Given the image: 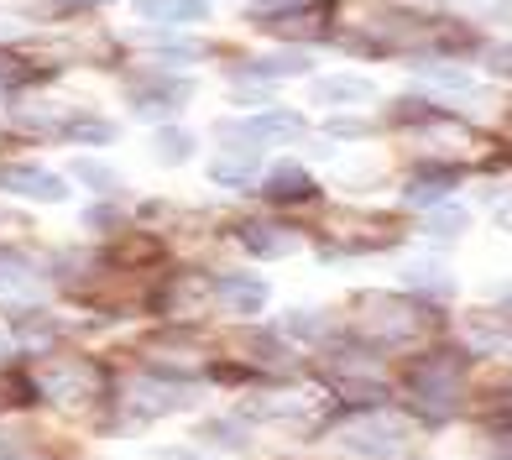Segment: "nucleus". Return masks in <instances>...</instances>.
I'll use <instances>...</instances> for the list:
<instances>
[{
  "label": "nucleus",
  "instance_id": "obj_1",
  "mask_svg": "<svg viewBox=\"0 0 512 460\" xmlns=\"http://www.w3.org/2000/svg\"><path fill=\"white\" fill-rule=\"evenodd\" d=\"M408 387L418 408H424V419H450L460 408V361L455 356H424L408 372Z\"/></svg>",
  "mask_w": 512,
  "mask_h": 460
},
{
  "label": "nucleus",
  "instance_id": "obj_2",
  "mask_svg": "<svg viewBox=\"0 0 512 460\" xmlns=\"http://www.w3.org/2000/svg\"><path fill=\"white\" fill-rule=\"evenodd\" d=\"M340 450L356 460H398L408 450V424L392 413H366V419L340 429Z\"/></svg>",
  "mask_w": 512,
  "mask_h": 460
},
{
  "label": "nucleus",
  "instance_id": "obj_3",
  "mask_svg": "<svg viewBox=\"0 0 512 460\" xmlns=\"http://www.w3.org/2000/svg\"><path fill=\"white\" fill-rule=\"evenodd\" d=\"M298 131H304V115H293V110H256V115H241V121L220 126V136H230V142H251V147L293 142Z\"/></svg>",
  "mask_w": 512,
  "mask_h": 460
},
{
  "label": "nucleus",
  "instance_id": "obj_4",
  "mask_svg": "<svg viewBox=\"0 0 512 460\" xmlns=\"http://www.w3.org/2000/svg\"><path fill=\"white\" fill-rule=\"evenodd\" d=\"M0 189L16 199H32V204H63L68 199V183L37 163H6L0 168Z\"/></svg>",
  "mask_w": 512,
  "mask_h": 460
},
{
  "label": "nucleus",
  "instance_id": "obj_5",
  "mask_svg": "<svg viewBox=\"0 0 512 460\" xmlns=\"http://www.w3.org/2000/svg\"><path fill=\"white\" fill-rule=\"evenodd\" d=\"M366 325L377 330V340H408L424 325V304H408V298H366Z\"/></svg>",
  "mask_w": 512,
  "mask_h": 460
},
{
  "label": "nucleus",
  "instance_id": "obj_6",
  "mask_svg": "<svg viewBox=\"0 0 512 460\" xmlns=\"http://www.w3.org/2000/svg\"><path fill=\"white\" fill-rule=\"evenodd\" d=\"M225 142H230V136H225ZM256 168H262V147L230 142L225 152L209 157V183H220V189H251Z\"/></svg>",
  "mask_w": 512,
  "mask_h": 460
},
{
  "label": "nucleus",
  "instance_id": "obj_7",
  "mask_svg": "<svg viewBox=\"0 0 512 460\" xmlns=\"http://www.w3.org/2000/svg\"><path fill=\"white\" fill-rule=\"evenodd\" d=\"M136 413L142 419H157V413H178V408H189L194 403V387L189 382H162V377H147V382H136Z\"/></svg>",
  "mask_w": 512,
  "mask_h": 460
},
{
  "label": "nucleus",
  "instance_id": "obj_8",
  "mask_svg": "<svg viewBox=\"0 0 512 460\" xmlns=\"http://www.w3.org/2000/svg\"><path fill=\"white\" fill-rule=\"evenodd\" d=\"M450 189H460V168H450V163H434V168H418L413 178H408V204H424V210H434V204H445V194Z\"/></svg>",
  "mask_w": 512,
  "mask_h": 460
},
{
  "label": "nucleus",
  "instance_id": "obj_9",
  "mask_svg": "<svg viewBox=\"0 0 512 460\" xmlns=\"http://www.w3.org/2000/svg\"><path fill=\"white\" fill-rule=\"evenodd\" d=\"M262 194L272 204H304V199H314V178H309V168H298V163H277L267 173V183H262Z\"/></svg>",
  "mask_w": 512,
  "mask_h": 460
},
{
  "label": "nucleus",
  "instance_id": "obj_10",
  "mask_svg": "<svg viewBox=\"0 0 512 460\" xmlns=\"http://www.w3.org/2000/svg\"><path fill=\"white\" fill-rule=\"evenodd\" d=\"M215 293H220L236 314H256V309L267 304V283L251 278V272H220V278H215Z\"/></svg>",
  "mask_w": 512,
  "mask_h": 460
},
{
  "label": "nucleus",
  "instance_id": "obj_11",
  "mask_svg": "<svg viewBox=\"0 0 512 460\" xmlns=\"http://www.w3.org/2000/svg\"><path fill=\"white\" fill-rule=\"evenodd\" d=\"M136 16L157 21V27H189L209 16V0H136Z\"/></svg>",
  "mask_w": 512,
  "mask_h": 460
},
{
  "label": "nucleus",
  "instance_id": "obj_12",
  "mask_svg": "<svg viewBox=\"0 0 512 460\" xmlns=\"http://www.w3.org/2000/svg\"><path fill=\"white\" fill-rule=\"evenodd\" d=\"M241 246L251 251V257H262V262H277V257H293V251H298V236L283 230V225H246Z\"/></svg>",
  "mask_w": 512,
  "mask_h": 460
},
{
  "label": "nucleus",
  "instance_id": "obj_13",
  "mask_svg": "<svg viewBox=\"0 0 512 460\" xmlns=\"http://www.w3.org/2000/svg\"><path fill=\"white\" fill-rule=\"evenodd\" d=\"M371 95H377V84L356 79V74H335V79L314 84V105H366Z\"/></svg>",
  "mask_w": 512,
  "mask_h": 460
},
{
  "label": "nucleus",
  "instance_id": "obj_14",
  "mask_svg": "<svg viewBox=\"0 0 512 460\" xmlns=\"http://www.w3.org/2000/svg\"><path fill=\"white\" fill-rule=\"evenodd\" d=\"M309 53H272V58H251L246 68H241V79H293V74H309Z\"/></svg>",
  "mask_w": 512,
  "mask_h": 460
},
{
  "label": "nucleus",
  "instance_id": "obj_15",
  "mask_svg": "<svg viewBox=\"0 0 512 460\" xmlns=\"http://www.w3.org/2000/svg\"><path fill=\"white\" fill-rule=\"evenodd\" d=\"M178 100H189V84H157V89H136V115H147V121H162V115H173Z\"/></svg>",
  "mask_w": 512,
  "mask_h": 460
},
{
  "label": "nucleus",
  "instance_id": "obj_16",
  "mask_svg": "<svg viewBox=\"0 0 512 460\" xmlns=\"http://www.w3.org/2000/svg\"><path fill=\"white\" fill-rule=\"evenodd\" d=\"M152 157H157V163H168V168H183L194 157V136L183 131V126H162L152 136Z\"/></svg>",
  "mask_w": 512,
  "mask_h": 460
},
{
  "label": "nucleus",
  "instance_id": "obj_17",
  "mask_svg": "<svg viewBox=\"0 0 512 460\" xmlns=\"http://www.w3.org/2000/svg\"><path fill=\"white\" fill-rule=\"evenodd\" d=\"M199 440L215 445V450H251V429L241 419H204L199 424Z\"/></svg>",
  "mask_w": 512,
  "mask_h": 460
},
{
  "label": "nucleus",
  "instance_id": "obj_18",
  "mask_svg": "<svg viewBox=\"0 0 512 460\" xmlns=\"http://www.w3.org/2000/svg\"><path fill=\"white\" fill-rule=\"evenodd\" d=\"M142 42H152V53H157L162 63H194V58H199V42H183V37H173V32H147Z\"/></svg>",
  "mask_w": 512,
  "mask_h": 460
},
{
  "label": "nucleus",
  "instance_id": "obj_19",
  "mask_svg": "<svg viewBox=\"0 0 512 460\" xmlns=\"http://www.w3.org/2000/svg\"><path fill=\"white\" fill-rule=\"evenodd\" d=\"M0 288H37V267L27 257H16V251H0Z\"/></svg>",
  "mask_w": 512,
  "mask_h": 460
},
{
  "label": "nucleus",
  "instance_id": "obj_20",
  "mask_svg": "<svg viewBox=\"0 0 512 460\" xmlns=\"http://www.w3.org/2000/svg\"><path fill=\"white\" fill-rule=\"evenodd\" d=\"M74 178H79V183H89L95 194H115V189H121V178H115V168L95 163V157H79V163H74Z\"/></svg>",
  "mask_w": 512,
  "mask_h": 460
},
{
  "label": "nucleus",
  "instance_id": "obj_21",
  "mask_svg": "<svg viewBox=\"0 0 512 460\" xmlns=\"http://www.w3.org/2000/svg\"><path fill=\"white\" fill-rule=\"evenodd\" d=\"M460 230H465V210H455V204H445V210H434V215H429L424 236H434V241H450V236H460Z\"/></svg>",
  "mask_w": 512,
  "mask_h": 460
},
{
  "label": "nucleus",
  "instance_id": "obj_22",
  "mask_svg": "<svg viewBox=\"0 0 512 460\" xmlns=\"http://www.w3.org/2000/svg\"><path fill=\"white\" fill-rule=\"evenodd\" d=\"M283 335H298V340L324 335V314H319V309H298V314H288V319H283Z\"/></svg>",
  "mask_w": 512,
  "mask_h": 460
},
{
  "label": "nucleus",
  "instance_id": "obj_23",
  "mask_svg": "<svg viewBox=\"0 0 512 460\" xmlns=\"http://www.w3.org/2000/svg\"><path fill=\"white\" fill-rule=\"evenodd\" d=\"M63 136H68V142H110L115 126H110V121H95V115H84V121L63 126Z\"/></svg>",
  "mask_w": 512,
  "mask_h": 460
},
{
  "label": "nucleus",
  "instance_id": "obj_24",
  "mask_svg": "<svg viewBox=\"0 0 512 460\" xmlns=\"http://www.w3.org/2000/svg\"><path fill=\"white\" fill-rule=\"evenodd\" d=\"M408 288H424V293H434V298H445L455 283H450L439 267H408Z\"/></svg>",
  "mask_w": 512,
  "mask_h": 460
},
{
  "label": "nucleus",
  "instance_id": "obj_25",
  "mask_svg": "<svg viewBox=\"0 0 512 460\" xmlns=\"http://www.w3.org/2000/svg\"><path fill=\"white\" fill-rule=\"evenodd\" d=\"M413 68H418L429 84H445V89H465V84H471V74H465V68H445V63H413Z\"/></svg>",
  "mask_w": 512,
  "mask_h": 460
},
{
  "label": "nucleus",
  "instance_id": "obj_26",
  "mask_svg": "<svg viewBox=\"0 0 512 460\" xmlns=\"http://www.w3.org/2000/svg\"><path fill=\"white\" fill-rule=\"evenodd\" d=\"M0 460H37V455H27V450L11 440V434H0Z\"/></svg>",
  "mask_w": 512,
  "mask_h": 460
},
{
  "label": "nucleus",
  "instance_id": "obj_27",
  "mask_svg": "<svg viewBox=\"0 0 512 460\" xmlns=\"http://www.w3.org/2000/svg\"><path fill=\"white\" fill-rule=\"evenodd\" d=\"M157 460H204L199 450H157Z\"/></svg>",
  "mask_w": 512,
  "mask_h": 460
},
{
  "label": "nucleus",
  "instance_id": "obj_28",
  "mask_svg": "<svg viewBox=\"0 0 512 460\" xmlns=\"http://www.w3.org/2000/svg\"><path fill=\"white\" fill-rule=\"evenodd\" d=\"M497 455H502V460H512V434H502V440H497Z\"/></svg>",
  "mask_w": 512,
  "mask_h": 460
},
{
  "label": "nucleus",
  "instance_id": "obj_29",
  "mask_svg": "<svg viewBox=\"0 0 512 460\" xmlns=\"http://www.w3.org/2000/svg\"><path fill=\"white\" fill-rule=\"evenodd\" d=\"M497 293H502V298H512V283H507V288H497Z\"/></svg>",
  "mask_w": 512,
  "mask_h": 460
},
{
  "label": "nucleus",
  "instance_id": "obj_30",
  "mask_svg": "<svg viewBox=\"0 0 512 460\" xmlns=\"http://www.w3.org/2000/svg\"><path fill=\"white\" fill-rule=\"evenodd\" d=\"M89 6H100V0H89Z\"/></svg>",
  "mask_w": 512,
  "mask_h": 460
}]
</instances>
